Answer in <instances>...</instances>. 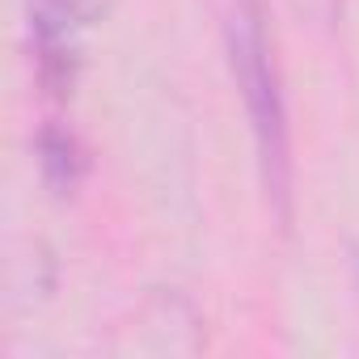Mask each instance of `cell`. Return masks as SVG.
<instances>
[{
    "instance_id": "obj_1",
    "label": "cell",
    "mask_w": 359,
    "mask_h": 359,
    "mask_svg": "<svg viewBox=\"0 0 359 359\" xmlns=\"http://www.w3.org/2000/svg\"><path fill=\"white\" fill-rule=\"evenodd\" d=\"M229 64H233V81L237 93L245 102L250 114V131H254V148L262 161V182L271 191V199H279V212L287 216V187H292V135H287V106H283V89H279V68H275V51L262 26V13L254 0H241L237 13L229 18Z\"/></svg>"
},
{
    "instance_id": "obj_2",
    "label": "cell",
    "mask_w": 359,
    "mask_h": 359,
    "mask_svg": "<svg viewBox=\"0 0 359 359\" xmlns=\"http://www.w3.org/2000/svg\"><path fill=\"white\" fill-rule=\"evenodd\" d=\"M39 76L51 93L72 89L81 60V0H30Z\"/></svg>"
}]
</instances>
